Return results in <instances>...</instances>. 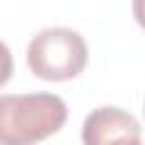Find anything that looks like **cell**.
Listing matches in <instances>:
<instances>
[{
    "label": "cell",
    "mask_w": 145,
    "mask_h": 145,
    "mask_svg": "<svg viewBox=\"0 0 145 145\" xmlns=\"http://www.w3.org/2000/svg\"><path fill=\"white\" fill-rule=\"evenodd\" d=\"M131 11H134L136 23L145 29V0H131Z\"/></svg>",
    "instance_id": "5"
},
{
    "label": "cell",
    "mask_w": 145,
    "mask_h": 145,
    "mask_svg": "<svg viewBox=\"0 0 145 145\" xmlns=\"http://www.w3.org/2000/svg\"><path fill=\"white\" fill-rule=\"evenodd\" d=\"M84 145H140L138 120L120 106H97L82 125Z\"/></svg>",
    "instance_id": "3"
},
{
    "label": "cell",
    "mask_w": 145,
    "mask_h": 145,
    "mask_svg": "<svg viewBox=\"0 0 145 145\" xmlns=\"http://www.w3.org/2000/svg\"><path fill=\"white\" fill-rule=\"evenodd\" d=\"M143 111H145V106H143Z\"/></svg>",
    "instance_id": "6"
},
{
    "label": "cell",
    "mask_w": 145,
    "mask_h": 145,
    "mask_svg": "<svg viewBox=\"0 0 145 145\" xmlns=\"http://www.w3.org/2000/svg\"><path fill=\"white\" fill-rule=\"evenodd\" d=\"M14 72V57H11V50L0 41V86L9 82Z\"/></svg>",
    "instance_id": "4"
},
{
    "label": "cell",
    "mask_w": 145,
    "mask_h": 145,
    "mask_svg": "<svg viewBox=\"0 0 145 145\" xmlns=\"http://www.w3.org/2000/svg\"><path fill=\"white\" fill-rule=\"evenodd\" d=\"M88 61V48L79 32L70 27H48L32 36L27 45L29 70L45 82L77 77Z\"/></svg>",
    "instance_id": "2"
},
{
    "label": "cell",
    "mask_w": 145,
    "mask_h": 145,
    "mask_svg": "<svg viewBox=\"0 0 145 145\" xmlns=\"http://www.w3.org/2000/svg\"><path fill=\"white\" fill-rule=\"evenodd\" d=\"M140 145H143V143H140Z\"/></svg>",
    "instance_id": "7"
},
{
    "label": "cell",
    "mask_w": 145,
    "mask_h": 145,
    "mask_svg": "<svg viewBox=\"0 0 145 145\" xmlns=\"http://www.w3.org/2000/svg\"><path fill=\"white\" fill-rule=\"evenodd\" d=\"M66 118L68 106L54 93L0 95V145H36L57 134Z\"/></svg>",
    "instance_id": "1"
}]
</instances>
